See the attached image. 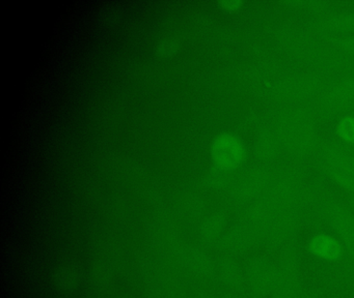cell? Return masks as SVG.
<instances>
[{
    "instance_id": "cell-2",
    "label": "cell",
    "mask_w": 354,
    "mask_h": 298,
    "mask_svg": "<svg viewBox=\"0 0 354 298\" xmlns=\"http://www.w3.org/2000/svg\"><path fill=\"white\" fill-rule=\"evenodd\" d=\"M343 227L344 229L342 233H343L344 238H345L346 241H347L348 246H350V250L354 252V225H348L347 221H346Z\"/></svg>"
},
{
    "instance_id": "cell-1",
    "label": "cell",
    "mask_w": 354,
    "mask_h": 298,
    "mask_svg": "<svg viewBox=\"0 0 354 298\" xmlns=\"http://www.w3.org/2000/svg\"><path fill=\"white\" fill-rule=\"evenodd\" d=\"M273 277H274V272L269 264L258 262V264L254 266V270L252 269V283L254 284L258 291H268L272 286Z\"/></svg>"
}]
</instances>
